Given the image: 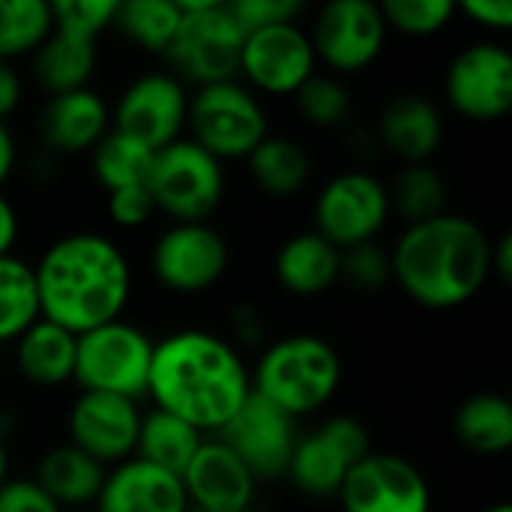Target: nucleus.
<instances>
[{
	"instance_id": "nucleus-41",
	"label": "nucleus",
	"mask_w": 512,
	"mask_h": 512,
	"mask_svg": "<svg viewBox=\"0 0 512 512\" xmlns=\"http://www.w3.org/2000/svg\"><path fill=\"white\" fill-rule=\"evenodd\" d=\"M0 512H63L33 477H9L0 486Z\"/></svg>"
},
{
	"instance_id": "nucleus-19",
	"label": "nucleus",
	"mask_w": 512,
	"mask_h": 512,
	"mask_svg": "<svg viewBox=\"0 0 512 512\" xmlns=\"http://www.w3.org/2000/svg\"><path fill=\"white\" fill-rule=\"evenodd\" d=\"M180 483L189 510L198 512H246L258 492V480L219 438H204Z\"/></svg>"
},
{
	"instance_id": "nucleus-14",
	"label": "nucleus",
	"mask_w": 512,
	"mask_h": 512,
	"mask_svg": "<svg viewBox=\"0 0 512 512\" xmlns=\"http://www.w3.org/2000/svg\"><path fill=\"white\" fill-rule=\"evenodd\" d=\"M189 93L180 78L168 72H147L126 84L114 111L111 129L123 132L153 153L168 147L186 129Z\"/></svg>"
},
{
	"instance_id": "nucleus-9",
	"label": "nucleus",
	"mask_w": 512,
	"mask_h": 512,
	"mask_svg": "<svg viewBox=\"0 0 512 512\" xmlns=\"http://www.w3.org/2000/svg\"><path fill=\"white\" fill-rule=\"evenodd\" d=\"M315 228L339 252L372 243L390 219L387 186L369 171H342L330 177L315 198Z\"/></svg>"
},
{
	"instance_id": "nucleus-44",
	"label": "nucleus",
	"mask_w": 512,
	"mask_h": 512,
	"mask_svg": "<svg viewBox=\"0 0 512 512\" xmlns=\"http://www.w3.org/2000/svg\"><path fill=\"white\" fill-rule=\"evenodd\" d=\"M15 243H18V213L15 204L0 192V258L12 255Z\"/></svg>"
},
{
	"instance_id": "nucleus-5",
	"label": "nucleus",
	"mask_w": 512,
	"mask_h": 512,
	"mask_svg": "<svg viewBox=\"0 0 512 512\" xmlns=\"http://www.w3.org/2000/svg\"><path fill=\"white\" fill-rule=\"evenodd\" d=\"M180 30L165 51L174 78L198 87L237 81L243 30L228 12L225 0H177Z\"/></svg>"
},
{
	"instance_id": "nucleus-4",
	"label": "nucleus",
	"mask_w": 512,
	"mask_h": 512,
	"mask_svg": "<svg viewBox=\"0 0 512 512\" xmlns=\"http://www.w3.org/2000/svg\"><path fill=\"white\" fill-rule=\"evenodd\" d=\"M252 393L285 411L291 420L321 411L342 384L339 351L315 333L276 339L255 363Z\"/></svg>"
},
{
	"instance_id": "nucleus-49",
	"label": "nucleus",
	"mask_w": 512,
	"mask_h": 512,
	"mask_svg": "<svg viewBox=\"0 0 512 512\" xmlns=\"http://www.w3.org/2000/svg\"><path fill=\"white\" fill-rule=\"evenodd\" d=\"M69 512H93V510H69Z\"/></svg>"
},
{
	"instance_id": "nucleus-24",
	"label": "nucleus",
	"mask_w": 512,
	"mask_h": 512,
	"mask_svg": "<svg viewBox=\"0 0 512 512\" xmlns=\"http://www.w3.org/2000/svg\"><path fill=\"white\" fill-rule=\"evenodd\" d=\"M108 468H102L96 459L81 453L78 447L57 444L42 453L36 465V483L39 489L60 507V510H87V504H96Z\"/></svg>"
},
{
	"instance_id": "nucleus-30",
	"label": "nucleus",
	"mask_w": 512,
	"mask_h": 512,
	"mask_svg": "<svg viewBox=\"0 0 512 512\" xmlns=\"http://www.w3.org/2000/svg\"><path fill=\"white\" fill-rule=\"evenodd\" d=\"M90 153H93V177L105 192L147 186L153 150L144 147L141 141L111 129Z\"/></svg>"
},
{
	"instance_id": "nucleus-8",
	"label": "nucleus",
	"mask_w": 512,
	"mask_h": 512,
	"mask_svg": "<svg viewBox=\"0 0 512 512\" xmlns=\"http://www.w3.org/2000/svg\"><path fill=\"white\" fill-rule=\"evenodd\" d=\"M186 126L192 129V141L219 162L249 159L270 135L261 99L240 81L198 87V93L189 96Z\"/></svg>"
},
{
	"instance_id": "nucleus-38",
	"label": "nucleus",
	"mask_w": 512,
	"mask_h": 512,
	"mask_svg": "<svg viewBox=\"0 0 512 512\" xmlns=\"http://www.w3.org/2000/svg\"><path fill=\"white\" fill-rule=\"evenodd\" d=\"M390 279V252H384L375 240L342 252L339 282H348L357 291H381Z\"/></svg>"
},
{
	"instance_id": "nucleus-12",
	"label": "nucleus",
	"mask_w": 512,
	"mask_h": 512,
	"mask_svg": "<svg viewBox=\"0 0 512 512\" xmlns=\"http://www.w3.org/2000/svg\"><path fill=\"white\" fill-rule=\"evenodd\" d=\"M387 24L378 3L369 0H330L315 15V24L309 30L315 57L339 72L354 75L369 69L387 42Z\"/></svg>"
},
{
	"instance_id": "nucleus-32",
	"label": "nucleus",
	"mask_w": 512,
	"mask_h": 512,
	"mask_svg": "<svg viewBox=\"0 0 512 512\" xmlns=\"http://www.w3.org/2000/svg\"><path fill=\"white\" fill-rule=\"evenodd\" d=\"M114 30L150 54H165L180 30L177 0H129L117 3Z\"/></svg>"
},
{
	"instance_id": "nucleus-2",
	"label": "nucleus",
	"mask_w": 512,
	"mask_h": 512,
	"mask_svg": "<svg viewBox=\"0 0 512 512\" xmlns=\"http://www.w3.org/2000/svg\"><path fill=\"white\" fill-rule=\"evenodd\" d=\"M39 318L72 336L123 318L132 297V267L123 249L99 231L57 237L33 264Z\"/></svg>"
},
{
	"instance_id": "nucleus-45",
	"label": "nucleus",
	"mask_w": 512,
	"mask_h": 512,
	"mask_svg": "<svg viewBox=\"0 0 512 512\" xmlns=\"http://www.w3.org/2000/svg\"><path fill=\"white\" fill-rule=\"evenodd\" d=\"M15 162H18V144H15V135H12V129L0 120V186L12 177Z\"/></svg>"
},
{
	"instance_id": "nucleus-36",
	"label": "nucleus",
	"mask_w": 512,
	"mask_h": 512,
	"mask_svg": "<svg viewBox=\"0 0 512 512\" xmlns=\"http://www.w3.org/2000/svg\"><path fill=\"white\" fill-rule=\"evenodd\" d=\"M378 6H381L387 30L417 36V39L441 33L456 15L453 0H384Z\"/></svg>"
},
{
	"instance_id": "nucleus-6",
	"label": "nucleus",
	"mask_w": 512,
	"mask_h": 512,
	"mask_svg": "<svg viewBox=\"0 0 512 512\" xmlns=\"http://www.w3.org/2000/svg\"><path fill=\"white\" fill-rule=\"evenodd\" d=\"M153 339L132 321H111L78 336L72 381L84 393H111L138 402L147 396Z\"/></svg>"
},
{
	"instance_id": "nucleus-46",
	"label": "nucleus",
	"mask_w": 512,
	"mask_h": 512,
	"mask_svg": "<svg viewBox=\"0 0 512 512\" xmlns=\"http://www.w3.org/2000/svg\"><path fill=\"white\" fill-rule=\"evenodd\" d=\"M489 264H492V273H495L501 282H510L512 279V237L510 234H504L501 240H495V243H492V258H489Z\"/></svg>"
},
{
	"instance_id": "nucleus-18",
	"label": "nucleus",
	"mask_w": 512,
	"mask_h": 512,
	"mask_svg": "<svg viewBox=\"0 0 512 512\" xmlns=\"http://www.w3.org/2000/svg\"><path fill=\"white\" fill-rule=\"evenodd\" d=\"M141 411L138 402L111 393H78L69 408L66 429L69 444L96 459L102 468H114L135 456Z\"/></svg>"
},
{
	"instance_id": "nucleus-42",
	"label": "nucleus",
	"mask_w": 512,
	"mask_h": 512,
	"mask_svg": "<svg viewBox=\"0 0 512 512\" xmlns=\"http://www.w3.org/2000/svg\"><path fill=\"white\" fill-rule=\"evenodd\" d=\"M456 12H462L465 18H471L474 24L489 27V30H510L512 27L510 0H465L462 6H456Z\"/></svg>"
},
{
	"instance_id": "nucleus-37",
	"label": "nucleus",
	"mask_w": 512,
	"mask_h": 512,
	"mask_svg": "<svg viewBox=\"0 0 512 512\" xmlns=\"http://www.w3.org/2000/svg\"><path fill=\"white\" fill-rule=\"evenodd\" d=\"M114 15H117V0H54L51 3L54 30L93 39V42H99V33L114 27Z\"/></svg>"
},
{
	"instance_id": "nucleus-10",
	"label": "nucleus",
	"mask_w": 512,
	"mask_h": 512,
	"mask_svg": "<svg viewBox=\"0 0 512 512\" xmlns=\"http://www.w3.org/2000/svg\"><path fill=\"white\" fill-rule=\"evenodd\" d=\"M228 261V240L210 222H174L150 249V270L171 294L210 291L225 276Z\"/></svg>"
},
{
	"instance_id": "nucleus-3",
	"label": "nucleus",
	"mask_w": 512,
	"mask_h": 512,
	"mask_svg": "<svg viewBox=\"0 0 512 512\" xmlns=\"http://www.w3.org/2000/svg\"><path fill=\"white\" fill-rule=\"evenodd\" d=\"M492 240L468 216L441 213L408 225L393 252L390 273L408 300L447 312L468 306L492 276Z\"/></svg>"
},
{
	"instance_id": "nucleus-27",
	"label": "nucleus",
	"mask_w": 512,
	"mask_h": 512,
	"mask_svg": "<svg viewBox=\"0 0 512 512\" xmlns=\"http://www.w3.org/2000/svg\"><path fill=\"white\" fill-rule=\"evenodd\" d=\"M201 444H204V435L195 426L183 423L174 414L153 408V411L141 414L135 459H141L153 468H162L174 477H183V471L189 468V462Z\"/></svg>"
},
{
	"instance_id": "nucleus-26",
	"label": "nucleus",
	"mask_w": 512,
	"mask_h": 512,
	"mask_svg": "<svg viewBox=\"0 0 512 512\" xmlns=\"http://www.w3.org/2000/svg\"><path fill=\"white\" fill-rule=\"evenodd\" d=\"M93 69H96V42L63 30H51V36L33 51V78L48 96L87 87Z\"/></svg>"
},
{
	"instance_id": "nucleus-22",
	"label": "nucleus",
	"mask_w": 512,
	"mask_h": 512,
	"mask_svg": "<svg viewBox=\"0 0 512 512\" xmlns=\"http://www.w3.org/2000/svg\"><path fill=\"white\" fill-rule=\"evenodd\" d=\"M381 144L405 165L429 162L444 141V117L438 105L420 93H402L390 99L378 123Z\"/></svg>"
},
{
	"instance_id": "nucleus-35",
	"label": "nucleus",
	"mask_w": 512,
	"mask_h": 512,
	"mask_svg": "<svg viewBox=\"0 0 512 512\" xmlns=\"http://www.w3.org/2000/svg\"><path fill=\"white\" fill-rule=\"evenodd\" d=\"M297 111L318 129L342 126L351 114V90L336 75H312L297 93Z\"/></svg>"
},
{
	"instance_id": "nucleus-17",
	"label": "nucleus",
	"mask_w": 512,
	"mask_h": 512,
	"mask_svg": "<svg viewBox=\"0 0 512 512\" xmlns=\"http://www.w3.org/2000/svg\"><path fill=\"white\" fill-rule=\"evenodd\" d=\"M342 512H432L426 474L396 453H369L339 489Z\"/></svg>"
},
{
	"instance_id": "nucleus-28",
	"label": "nucleus",
	"mask_w": 512,
	"mask_h": 512,
	"mask_svg": "<svg viewBox=\"0 0 512 512\" xmlns=\"http://www.w3.org/2000/svg\"><path fill=\"white\" fill-rule=\"evenodd\" d=\"M456 438L480 456H501L512 447V408L498 393L468 396L453 417Z\"/></svg>"
},
{
	"instance_id": "nucleus-23",
	"label": "nucleus",
	"mask_w": 512,
	"mask_h": 512,
	"mask_svg": "<svg viewBox=\"0 0 512 512\" xmlns=\"http://www.w3.org/2000/svg\"><path fill=\"white\" fill-rule=\"evenodd\" d=\"M279 285L294 297H318L327 294L339 282L342 252L324 240L318 231L291 234L273 261Z\"/></svg>"
},
{
	"instance_id": "nucleus-15",
	"label": "nucleus",
	"mask_w": 512,
	"mask_h": 512,
	"mask_svg": "<svg viewBox=\"0 0 512 512\" xmlns=\"http://www.w3.org/2000/svg\"><path fill=\"white\" fill-rule=\"evenodd\" d=\"M315 66L318 57L309 30H303L297 21L255 30L240 48V75L252 84V93L294 96L315 75Z\"/></svg>"
},
{
	"instance_id": "nucleus-1",
	"label": "nucleus",
	"mask_w": 512,
	"mask_h": 512,
	"mask_svg": "<svg viewBox=\"0 0 512 512\" xmlns=\"http://www.w3.org/2000/svg\"><path fill=\"white\" fill-rule=\"evenodd\" d=\"M249 393V366L225 336L177 330L153 345L147 396L159 411L180 417L201 435L222 432Z\"/></svg>"
},
{
	"instance_id": "nucleus-16",
	"label": "nucleus",
	"mask_w": 512,
	"mask_h": 512,
	"mask_svg": "<svg viewBox=\"0 0 512 512\" xmlns=\"http://www.w3.org/2000/svg\"><path fill=\"white\" fill-rule=\"evenodd\" d=\"M297 438V420H291L258 393H249V399L219 432V441L246 465L258 483L288 474Z\"/></svg>"
},
{
	"instance_id": "nucleus-25",
	"label": "nucleus",
	"mask_w": 512,
	"mask_h": 512,
	"mask_svg": "<svg viewBox=\"0 0 512 512\" xmlns=\"http://www.w3.org/2000/svg\"><path fill=\"white\" fill-rule=\"evenodd\" d=\"M12 345H15V366L27 384L54 390L72 381L78 336H72L69 330L39 318Z\"/></svg>"
},
{
	"instance_id": "nucleus-50",
	"label": "nucleus",
	"mask_w": 512,
	"mask_h": 512,
	"mask_svg": "<svg viewBox=\"0 0 512 512\" xmlns=\"http://www.w3.org/2000/svg\"><path fill=\"white\" fill-rule=\"evenodd\" d=\"M189 512H198V510H189Z\"/></svg>"
},
{
	"instance_id": "nucleus-13",
	"label": "nucleus",
	"mask_w": 512,
	"mask_h": 512,
	"mask_svg": "<svg viewBox=\"0 0 512 512\" xmlns=\"http://www.w3.org/2000/svg\"><path fill=\"white\" fill-rule=\"evenodd\" d=\"M450 108L474 123H495L512 108V57L498 42H474L447 66Z\"/></svg>"
},
{
	"instance_id": "nucleus-40",
	"label": "nucleus",
	"mask_w": 512,
	"mask_h": 512,
	"mask_svg": "<svg viewBox=\"0 0 512 512\" xmlns=\"http://www.w3.org/2000/svg\"><path fill=\"white\" fill-rule=\"evenodd\" d=\"M156 204L147 192V186H129L108 192V216L117 228H141L153 219Z\"/></svg>"
},
{
	"instance_id": "nucleus-7",
	"label": "nucleus",
	"mask_w": 512,
	"mask_h": 512,
	"mask_svg": "<svg viewBox=\"0 0 512 512\" xmlns=\"http://www.w3.org/2000/svg\"><path fill=\"white\" fill-rule=\"evenodd\" d=\"M147 192L171 222H207L225 198V171L192 138H177L153 153Z\"/></svg>"
},
{
	"instance_id": "nucleus-29",
	"label": "nucleus",
	"mask_w": 512,
	"mask_h": 512,
	"mask_svg": "<svg viewBox=\"0 0 512 512\" xmlns=\"http://www.w3.org/2000/svg\"><path fill=\"white\" fill-rule=\"evenodd\" d=\"M249 174L261 192L273 198H291L309 183V153L288 135H267L249 153Z\"/></svg>"
},
{
	"instance_id": "nucleus-11",
	"label": "nucleus",
	"mask_w": 512,
	"mask_h": 512,
	"mask_svg": "<svg viewBox=\"0 0 512 512\" xmlns=\"http://www.w3.org/2000/svg\"><path fill=\"white\" fill-rule=\"evenodd\" d=\"M372 453L369 429L354 417H330L312 435H300L288 462V480L312 498L339 495L345 477Z\"/></svg>"
},
{
	"instance_id": "nucleus-48",
	"label": "nucleus",
	"mask_w": 512,
	"mask_h": 512,
	"mask_svg": "<svg viewBox=\"0 0 512 512\" xmlns=\"http://www.w3.org/2000/svg\"><path fill=\"white\" fill-rule=\"evenodd\" d=\"M483 512H512V507L510 504H495V507H489V510Z\"/></svg>"
},
{
	"instance_id": "nucleus-31",
	"label": "nucleus",
	"mask_w": 512,
	"mask_h": 512,
	"mask_svg": "<svg viewBox=\"0 0 512 512\" xmlns=\"http://www.w3.org/2000/svg\"><path fill=\"white\" fill-rule=\"evenodd\" d=\"M39 321L33 264L18 255L0 258V345L15 342Z\"/></svg>"
},
{
	"instance_id": "nucleus-33",
	"label": "nucleus",
	"mask_w": 512,
	"mask_h": 512,
	"mask_svg": "<svg viewBox=\"0 0 512 512\" xmlns=\"http://www.w3.org/2000/svg\"><path fill=\"white\" fill-rule=\"evenodd\" d=\"M387 195H390V210H396L408 225H417V222L447 213L444 210L447 207V180L429 162L405 165L396 174Z\"/></svg>"
},
{
	"instance_id": "nucleus-47",
	"label": "nucleus",
	"mask_w": 512,
	"mask_h": 512,
	"mask_svg": "<svg viewBox=\"0 0 512 512\" xmlns=\"http://www.w3.org/2000/svg\"><path fill=\"white\" fill-rule=\"evenodd\" d=\"M9 480V453H6V447H3V441H0V486Z\"/></svg>"
},
{
	"instance_id": "nucleus-39",
	"label": "nucleus",
	"mask_w": 512,
	"mask_h": 512,
	"mask_svg": "<svg viewBox=\"0 0 512 512\" xmlns=\"http://www.w3.org/2000/svg\"><path fill=\"white\" fill-rule=\"evenodd\" d=\"M231 18L237 21V27L243 30V36L273 27V24H285V21H297V15L303 12V3L297 0H234L228 3Z\"/></svg>"
},
{
	"instance_id": "nucleus-20",
	"label": "nucleus",
	"mask_w": 512,
	"mask_h": 512,
	"mask_svg": "<svg viewBox=\"0 0 512 512\" xmlns=\"http://www.w3.org/2000/svg\"><path fill=\"white\" fill-rule=\"evenodd\" d=\"M93 512H189V501L180 477L132 456L105 474Z\"/></svg>"
},
{
	"instance_id": "nucleus-21",
	"label": "nucleus",
	"mask_w": 512,
	"mask_h": 512,
	"mask_svg": "<svg viewBox=\"0 0 512 512\" xmlns=\"http://www.w3.org/2000/svg\"><path fill=\"white\" fill-rule=\"evenodd\" d=\"M108 132L111 108L90 87L51 96L39 117V135L51 153H87Z\"/></svg>"
},
{
	"instance_id": "nucleus-43",
	"label": "nucleus",
	"mask_w": 512,
	"mask_h": 512,
	"mask_svg": "<svg viewBox=\"0 0 512 512\" xmlns=\"http://www.w3.org/2000/svg\"><path fill=\"white\" fill-rule=\"evenodd\" d=\"M21 105V78L12 69V63L0 60V120L6 123L9 114Z\"/></svg>"
},
{
	"instance_id": "nucleus-34",
	"label": "nucleus",
	"mask_w": 512,
	"mask_h": 512,
	"mask_svg": "<svg viewBox=\"0 0 512 512\" xmlns=\"http://www.w3.org/2000/svg\"><path fill=\"white\" fill-rule=\"evenodd\" d=\"M54 30L48 0H0V60L33 54Z\"/></svg>"
}]
</instances>
